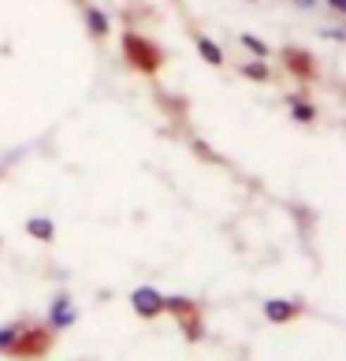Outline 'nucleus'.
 Masks as SVG:
<instances>
[{"label": "nucleus", "instance_id": "obj_14", "mask_svg": "<svg viewBox=\"0 0 346 361\" xmlns=\"http://www.w3.org/2000/svg\"><path fill=\"white\" fill-rule=\"evenodd\" d=\"M238 42H242V45H246L249 52H254V56H257V60H268V56H272V49H268V45H264V42H261V37H257V34H242V37H238Z\"/></svg>", "mask_w": 346, "mask_h": 361}, {"label": "nucleus", "instance_id": "obj_12", "mask_svg": "<svg viewBox=\"0 0 346 361\" xmlns=\"http://www.w3.org/2000/svg\"><path fill=\"white\" fill-rule=\"evenodd\" d=\"M26 328V320H8V324H0V354H11V346L19 343Z\"/></svg>", "mask_w": 346, "mask_h": 361}, {"label": "nucleus", "instance_id": "obj_13", "mask_svg": "<svg viewBox=\"0 0 346 361\" xmlns=\"http://www.w3.org/2000/svg\"><path fill=\"white\" fill-rule=\"evenodd\" d=\"M242 75L254 78V82H268L272 71H268V63H264V60H246V63H242Z\"/></svg>", "mask_w": 346, "mask_h": 361}, {"label": "nucleus", "instance_id": "obj_3", "mask_svg": "<svg viewBox=\"0 0 346 361\" xmlns=\"http://www.w3.org/2000/svg\"><path fill=\"white\" fill-rule=\"evenodd\" d=\"M52 336H56V331H49V328H30V320H26L23 336H19L16 346H11V354H8V357H26V361L45 357V350L52 346Z\"/></svg>", "mask_w": 346, "mask_h": 361}, {"label": "nucleus", "instance_id": "obj_15", "mask_svg": "<svg viewBox=\"0 0 346 361\" xmlns=\"http://www.w3.org/2000/svg\"><path fill=\"white\" fill-rule=\"evenodd\" d=\"M194 149L202 153V157L209 160V164H223V160H220L216 153H212V145H209V142H202V138H194Z\"/></svg>", "mask_w": 346, "mask_h": 361}, {"label": "nucleus", "instance_id": "obj_18", "mask_svg": "<svg viewBox=\"0 0 346 361\" xmlns=\"http://www.w3.org/2000/svg\"><path fill=\"white\" fill-rule=\"evenodd\" d=\"M324 37H331V42H342L346 34H342V30H335V26H331V30H324Z\"/></svg>", "mask_w": 346, "mask_h": 361}, {"label": "nucleus", "instance_id": "obj_2", "mask_svg": "<svg viewBox=\"0 0 346 361\" xmlns=\"http://www.w3.org/2000/svg\"><path fill=\"white\" fill-rule=\"evenodd\" d=\"M164 313H171V317L179 320L186 343L205 339V320H202V310H197L194 298H183V294H164Z\"/></svg>", "mask_w": 346, "mask_h": 361}, {"label": "nucleus", "instance_id": "obj_17", "mask_svg": "<svg viewBox=\"0 0 346 361\" xmlns=\"http://www.w3.org/2000/svg\"><path fill=\"white\" fill-rule=\"evenodd\" d=\"M295 8H302V11H313V8H316V0H295Z\"/></svg>", "mask_w": 346, "mask_h": 361}, {"label": "nucleus", "instance_id": "obj_16", "mask_svg": "<svg viewBox=\"0 0 346 361\" xmlns=\"http://www.w3.org/2000/svg\"><path fill=\"white\" fill-rule=\"evenodd\" d=\"M328 8L335 11V16H342V11H346V0H328Z\"/></svg>", "mask_w": 346, "mask_h": 361}, {"label": "nucleus", "instance_id": "obj_9", "mask_svg": "<svg viewBox=\"0 0 346 361\" xmlns=\"http://www.w3.org/2000/svg\"><path fill=\"white\" fill-rule=\"evenodd\" d=\"M287 109H290V119L302 127H313L316 119H321V112H316V104L313 101H305L302 93H287Z\"/></svg>", "mask_w": 346, "mask_h": 361}, {"label": "nucleus", "instance_id": "obj_7", "mask_svg": "<svg viewBox=\"0 0 346 361\" xmlns=\"http://www.w3.org/2000/svg\"><path fill=\"white\" fill-rule=\"evenodd\" d=\"M283 63H287L290 75L302 78V82H313V78H316V56H313L309 49L287 45V49H283Z\"/></svg>", "mask_w": 346, "mask_h": 361}, {"label": "nucleus", "instance_id": "obj_11", "mask_svg": "<svg viewBox=\"0 0 346 361\" xmlns=\"http://www.w3.org/2000/svg\"><path fill=\"white\" fill-rule=\"evenodd\" d=\"M26 235L37 238V243H52V238H56V224L49 216H30L26 220Z\"/></svg>", "mask_w": 346, "mask_h": 361}, {"label": "nucleus", "instance_id": "obj_4", "mask_svg": "<svg viewBox=\"0 0 346 361\" xmlns=\"http://www.w3.org/2000/svg\"><path fill=\"white\" fill-rule=\"evenodd\" d=\"M261 313L272 328H287L290 320H298L305 313V302H298V298H264Z\"/></svg>", "mask_w": 346, "mask_h": 361}, {"label": "nucleus", "instance_id": "obj_10", "mask_svg": "<svg viewBox=\"0 0 346 361\" xmlns=\"http://www.w3.org/2000/svg\"><path fill=\"white\" fill-rule=\"evenodd\" d=\"M194 45H197V52H202V60L209 63V68H223V49L212 42L209 34H202V30H194Z\"/></svg>", "mask_w": 346, "mask_h": 361}, {"label": "nucleus", "instance_id": "obj_6", "mask_svg": "<svg viewBox=\"0 0 346 361\" xmlns=\"http://www.w3.org/2000/svg\"><path fill=\"white\" fill-rule=\"evenodd\" d=\"M130 310H135L142 320H156L164 313V294L156 287H135V294H130Z\"/></svg>", "mask_w": 346, "mask_h": 361}, {"label": "nucleus", "instance_id": "obj_8", "mask_svg": "<svg viewBox=\"0 0 346 361\" xmlns=\"http://www.w3.org/2000/svg\"><path fill=\"white\" fill-rule=\"evenodd\" d=\"M82 16H86V34L93 37V42H104L112 30V19H109V11L97 8V4H82Z\"/></svg>", "mask_w": 346, "mask_h": 361}, {"label": "nucleus", "instance_id": "obj_1", "mask_svg": "<svg viewBox=\"0 0 346 361\" xmlns=\"http://www.w3.org/2000/svg\"><path fill=\"white\" fill-rule=\"evenodd\" d=\"M123 56H127L130 68L142 71V75H153V71L164 68V49L156 42H149L145 34H135V30L123 34Z\"/></svg>", "mask_w": 346, "mask_h": 361}, {"label": "nucleus", "instance_id": "obj_5", "mask_svg": "<svg viewBox=\"0 0 346 361\" xmlns=\"http://www.w3.org/2000/svg\"><path fill=\"white\" fill-rule=\"evenodd\" d=\"M78 320V310L71 302V294H56V298L49 302V313H45V328L49 331H68L71 324Z\"/></svg>", "mask_w": 346, "mask_h": 361}]
</instances>
